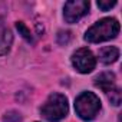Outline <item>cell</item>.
I'll return each mask as SVG.
<instances>
[{"instance_id":"cell-1","label":"cell","mask_w":122,"mask_h":122,"mask_svg":"<svg viewBox=\"0 0 122 122\" xmlns=\"http://www.w3.org/2000/svg\"><path fill=\"white\" fill-rule=\"evenodd\" d=\"M119 33V23L113 17H105L96 22L85 33V40L91 43H99L116 37Z\"/></svg>"},{"instance_id":"cell-2","label":"cell","mask_w":122,"mask_h":122,"mask_svg":"<svg viewBox=\"0 0 122 122\" xmlns=\"http://www.w3.org/2000/svg\"><path fill=\"white\" fill-rule=\"evenodd\" d=\"M69 112L68 98L62 93H52L40 109V113L49 122L62 121Z\"/></svg>"},{"instance_id":"cell-3","label":"cell","mask_w":122,"mask_h":122,"mask_svg":"<svg viewBox=\"0 0 122 122\" xmlns=\"http://www.w3.org/2000/svg\"><path fill=\"white\" fill-rule=\"evenodd\" d=\"M75 109L83 121H92L101 111V99L93 92H82L75 101Z\"/></svg>"},{"instance_id":"cell-4","label":"cell","mask_w":122,"mask_h":122,"mask_svg":"<svg viewBox=\"0 0 122 122\" xmlns=\"http://www.w3.org/2000/svg\"><path fill=\"white\" fill-rule=\"evenodd\" d=\"M72 65H73V68L78 72H81V73H89L96 66V59H95L93 53L89 49L81 47V49H78L72 55Z\"/></svg>"},{"instance_id":"cell-5","label":"cell","mask_w":122,"mask_h":122,"mask_svg":"<svg viewBox=\"0 0 122 122\" xmlns=\"http://www.w3.org/2000/svg\"><path fill=\"white\" fill-rule=\"evenodd\" d=\"M89 2L88 0H71L65 3L63 7V16L68 23H76L81 20L89 10Z\"/></svg>"},{"instance_id":"cell-6","label":"cell","mask_w":122,"mask_h":122,"mask_svg":"<svg viewBox=\"0 0 122 122\" xmlns=\"http://www.w3.org/2000/svg\"><path fill=\"white\" fill-rule=\"evenodd\" d=\"M13 42V35L10 32V29L7 27V25L5 23L3 19H0V56L6 55L12 46Z\"/></svg>"},{"instance_id":"cell-7","label":"cell","mask_w":122,"mask_h":122,"mask_svg":"<svg viewBox=\"0 0 122 122\" xmlns=\"http://www.w3.org/2000/svg\"><path fill=\"white\" fill-rule=\"evenodd\" d=\"M95 85H96L101 91L109 93L112 89H115V75H113L112 72H102L101 75L96 76Z\"/></svg>"},{"instance_id":"cell-8","label":"cell","mask_w":122,"mask_h":122,"mask_svg":"<svg viewBox=\"0 0 122 122\" xmlns=\"http://www.w3.org/2000/svg\"><path fill=\"white\" fill-rule=\"evenodd\" d=\"M118 57H119V50L115 46H106L99 50V59L105 65H111V63L116 62Z\"/></svg>"},{"instance_id":"cell-9","label":"cell","mask_w":122,"mask_h":122,"mask_svg":"<svg viewBox=\"0 0 122 122\" xmlns=\"http://www.w3.org/2000/svg\"><path fill=\"white\" fill-rule=\"evenodd\" d=\"M16 29L19 30V35H22V37H23V39H26L27 42L33 43V36H32L30 30L27 29V26H26L23 22H17V23H16Z\"/></svg>"},{"instance_id":"cell-10","label":"cell","mask_w":122,"mask_h":122,"mask_svg":"<svg viewBox=\"0 0 122 122\" xmlns=\"http://www.w3.org/2000/svg\"><path fill=\"white\" fill-rule=\"evenodd\" d=\"M20 121H22V115L16 111H9L3 116V122H20Z\"/></svg>"},{"instance_id":"cell-11","label":"cell","mask_w":122,"mask_h":122,"mask_svg":"<svg viewBox=\"0 0 122 122\" xmlns=\"http://www.w3.org/2000/svg\"><path fill=\"white\" fill-rule=\"evenodd\" d=\"M108 95H109L111 103H113L115 106H118V105L121 103V91H119V89H112Z\"/></svg>"},{"instance_id":"cell-12","label":"cell","mask_w":122,"mask_h":122,"mask_svg":"<svg viewBox=\"0 0 122 122\" xmlns=\"http://www.w3.org/2000/svg\"><path fill=\"white\" fill-rule=\"evenodd\" d=\"M115 5H116L115 0H112V2H102V0H99V2H98V7H99L101 10H103V12H106V10L112 9Z\"/></svg>"},{"instance_id":"cell-13","label":"cell","mask_w":122,"mask_h":122,"mask_svg":"<svg viewBox=\"0 0 122 122\" xmlns=\"http://www.w3.org/2000/svg\"><path fill=\"white\" fill-rule=\"evenodd\" d=\"M69 39H71V33H69V32H59V35H57V42H59L60 45L68 43Z\"/></svg>"}]
</instances>
